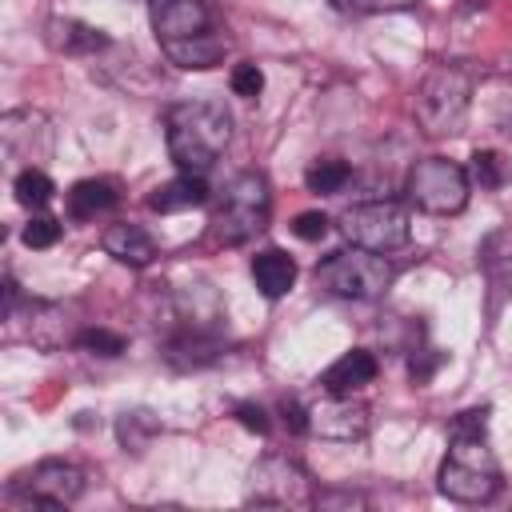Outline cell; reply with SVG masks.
Returning <instances> with one entry per match:
<instances>
[{
	"label": "cell",
	"instance_id": "6da1fadb",
	"mask_svg": "<svg viewBox=\"0 0 512 512\" xmlns=\"http://www.w3.org/2000/svg\"><path fill=\"white\" fill-rule=\"evenodd\" d=\"M164 140H168V156L176 160L180 172L204 176L232 140V116L216 100H184V104L168 108Z\"/></svg>",
	"mask_w": 512,
	"mask_h": 512
},
{
	"label": "cell",
	"instance_id": "7a4b0ae2",
	"mask_svg": "<svg viewBox=\"0 0 512 512\" xmlns=\"http://www.w3.org/2000/svg\"><path fill=\"white\" fill-rule=\"evenodd\" d=\"M440 492L456 504H488L500 492V464L484 436H448Z\"/></svg>",
	"mask_w": 512,
	"mask_h": 512
},
{
	"label": "cell",
	"instance_id": "3957f363",
	"mask_svg": "<svg viewBox=\"0 0 512 512\" xmlns=\"http://www.w3.org/2000/svg\"><path fill=\"white\" fill-rule=\"evenodd\" d=\"M472 80L456 64H436L416 88V120L428 136H456L468 124Z\"/></svg>",
	"mask_w": 512,
	"mask_h": 512
},
{
	"label": "cell",
	"instance_id": "277c9868",
	"mask_svg": "<svg viewBox=\"0 0 512 512\" xmlns=\"http://www.w3.org/2000/svg\"><path fill=\"white\" fill-rule=\"evenodd\" d=\"M268 216H272L268 180L260 172H240L232 176V184L224 188V200L212 212V236L228 248L248 244L268 228Z\"/></svg>",
	"mask_w": 512,
	"mask_h": 512
},
{
	"label": "cell",
	"instance_id": "5b68a950",
	"mask_svg": "<svg viewBox=\"0 0 512 512\" xmlns=\"http://www.w3.org/2000/svg\"><path fill=\"white\" fill-rule=\"evenodd\" d=\"M316 284L340 300H376L392 284V264L384 260V252L348 244L316 268Z\"/></svg>",
	"mask_w": 512,
	"mask_h": 512
},
{
	"label": "cell",
	"instance_id": "8992f818",
	"mask_svg": "<svg viewBox=\"0 0 512 512\" xmlns=\"http://www.w3.org/2000/svg\"><path fill=\"white\" fill-rule=\"evenodd\" d=\"M404 192L416 208L432 212V216H452L468 204V192H472V180H468V168H460L456 160L448 156H424L408 168V180H404Z\"/></svg>",
	"mask_w": 512,
	"mask_h": 512
},
{
	"label": "cell",
	"instance_id": "52a82bcc",
	"mask_svg": "<svg viewBox=\"0 0 512 512\" xmlns=\"http://www.w3.org/2000/svg\"><path fill=\"white\" fill-rule=\"evenodd\" d=\"M340 232L356 248L392 252V248L408 244L412 220H408V208L396 204V200H368V204H356L340 216Z\"/></svg>",
	"mask_w": 512,
	"mask_h": 512
},
{
	"label": "cell",
	"instance_id": "ba28073f",
	"mask_svg": "<svg viewBox=\"0 0 512 512\" xmlns=\"http://www.w3.org/2000/svg\"><path fill=\"white\" fill-rule=\"evenodd\" d=\"M84 488H88V472L80 464H72V460H40L28 472H20L8 492L28 500V504H36V508H68V504H76L84 496Z\"/></svg>",
	"mask_w": 512,
	"mask_h": 512
},
{
	"label": "cell",
	"instance_id": "9c48e42d",
	"mask_svg": "<svg viewBox=\"0 0 512 512\" xmlns=\"http://www.w3.org/2000/svg\"><path fill=\"white\" fill-rule=\"evenodd\" d=\"M248 500L272 504V508H304L312 504V480L308 472L288 456H260L248 472Z\"/></svg>",
	"mask_w": 512,
	"mask_h": 512
},
{
	"label": "cell",
	"instance_id": "30bf717a",
	"mask_svg": "<svg viewBox=\"0 0 512 512\" xmlns=\"http://www.w3.org/2000/svg\"><path fill=\"white\" fill-rule=\"evenodd\" d=\"M368 408L356 404L352 396H336L328 392V400L312 404L308 408V432L320 436V440H332V444H352V440H364L368 436Z\"/></svg>",
	"mask_w": 512,
	"mask_h": 512
},
{
	"label": "cell",
	"instance_id": "8fae6325",
	"mask_svg": "<svg viewBox=\"0 0 512 512\" xmlns=\"http://www.w3.org/2000/svg\"><path fill=\"white\" fill-rule=\"evenodd\" d=\"M148 8H152V28H156V40L160 44L212 32V8H208V0H148Z\"/></svg>",
	"mask_w": 512,
	"mask_h": 512
},
{
	"label": "cell",
	"instance_id": "7c38bea8",
	"mask_svg": "<svg viewBox=\"0 0 512 512\" xmlns=\"http://www.w3.org/2000/svg\"><path fill=\"white\" fill-rule=\"evenodd\" d=\"M376 372H380L376 356H372L368 348H352V352L336 356V360L320 372V388H324V392H336V396H352L356 388L372 384Z\"/></svg>",
	"mask_w": 512,
	"mask_h": 512
},
{
	"label": "cell",
	"instance_id": "4fadbf2b",
	"mask_svg": "<svg viewBox=\"0 0 512 512\" xmlns=\"http://www.w3.org/2000/svg\"><path fill=\"white\" fill-rule=\"evenodd\" d=\"M44 36H48V44H52L56 52H64V56H92V52L108 48L104 28L84 24V20H76V16H52V20L44 24Z\"/></svg>",
	"mask_w": 512,
	"mask_h": 512
},
{
	"label": "cell",
	"instance_id": "5bb4252c",
	"mask_svg": "<svg viewBox=\"0 0 512 512\" xmlns=\"http://www.w3.org/2000/svg\"><path fill=\"white\" fill-rule=\"evenodd\" d=\"M100 248L128 268H148L156 260V240L136 224H108L100 236Z\"/></svg>",
	"mask_w": 512,
	"mask_h": 512
},
{
	"label": "cell",
	"instance_id": "9a60e30c",
	"mask_svg": "<svg viewBox=\"0 0 512 512\" xmlns=\"http://www.w3.org/2000/svg\"><path fill=\"white\" fill-rule=\"evenodd\" d=\"M160 48H164V56H168L172 64L204 72V68H216V64L224 60V52H228V36H216V32H200V36H188V40H172V44H160Z\"/></svg>",
	"mask_w": 512,
	"mask_h": 512
},
{
	"label": "cell",
	"instance_id": "2e32d148",
	"mask_svg": "<svg viewBox=\"0 0 512 512\" xmlns=\"http://www.w3.org/2000/svg\"><path fill=\"white\" fill-rule=\"evenodd\" d=\"M252 280H256L260 296L280 300L296 284V260L284 248H264V252L252 256Z\"/></svg>",
	"mask_w": 512,
	"mask_h": 512
},
{
	"label": "cell",
	"instance_id": "e0dca14e",
	"mask_svg": "<svg viewBox=\"0 0 512 512\" xmlns=\"http://www.w3.org/2000/svg\"><path fill=\"white\" fill-rule=\"evenodd\" d=\"M204 200H208L204 176L180 172V176H172L168 184H160V188L148 196V208H152V212H188V208H200Z\"/></svg>",
	"mask_w": 512,
	"mask_h": 512
},
{
	"label": "cell",
	"instance_id": "ac0fdd59",
	"mask_svg": "<svg viewBox=\"0 0 512 512\" xmlns=\"http://www.w3.org/2000/svg\"><path fill=\"white\" fill-rule=\"evenodd\" d=\"M116 184L112 180H76L68 188V216L72 220H92L116 204Z\"/></svg>",
	"mask_w": 512,
	"mask_h": 512
},
{
	"label": "cell",
	"instance_id": "d6986e66",
	"mask_svg": "<svg viewBox=\"0 0 512 512\" xmlns=\"http://www.w3.org/2000/svg\"><path fill=\"white\" fill-rule=\"evenodd\" d=\"M156 436H160V420H156L148 408H132V412H124V416L116 420V440H120V448L132 452V456H140Z\"/></svg>",
	"mask_w": 512,
	"mask_h": 512
},
{
	"label": "cell",
	"instance_id": "ffe728a7",
	"mask_svg": "<svg viewBox=\"0 0 512 512\" xmlns=\"http://www.w3.org/2000/svg\"><path fill=\"white\" fill-rule=\"evenodd\" d=\"M216 340L212 336H204V332H184L180 340H172L168 344V360L176 364V368H204V364H212L216 360Z\"/></svg>",
	"mask_w": 512,
	"mask_h": 512
},
{
	"label": "cell",
	"instance_id": "44dd1931",
	"mask_svg": "<svg viewBox=\"0 0 512 512\" xmlns=\"http://www.w3.org/2000/svg\"><path fill=\"white\" fill-rule=\"evenodd\" d=\"M348 176H352V168H348L344 160H336V156H316V160L304 168V184H308V192H316V196L340 192V188L348 184Z\"/></svg>",
	"mask_w": 512,
	"mask_h": 512
},
{
	"label": "cell",
	"instance_id": "7402d4cb",
	"mask_svg": "<svg viewBox=\"0 0 512 512\" xmlns=\"http://www.w3.org/2000/svg\"><path fill=\"white\" fill-rule=\"evenodd\" d=\"M12 188H16V200H20L24 208H32V212L48 208V204H52V196H56V184H52V176H48V172H40L36 164L20 168Z\"/></svg>",
	"mask_w": 512,
	"mask_h": 512
},
{
	"label": "cell",
	"instance_id": "603a6c76",
	"mask_svg": "<svg viewBox=\"0 0 512 512\" xmlns=\"http://www.w3.org/2000/svg\"><path fill=\"white\" fill-rule=\"evenodd\" d=\"M508 176H512V172H508V160H504L500 152H492V148H480V152L472 156V164H468V180L480 184V188H488V192L504 188Z\"/></svg>",
	"mask_w": 512,
	"mask_h": 512
},
{
	"label": "cell",
	"instance_id": "cb8c5ba5",
	"mask_svg": "<svg viewBox=\"0 0 512 512\" xmlns=\"http://www.w3.org/2000/svg\"><path fill=\"white\" fill-rule=\"evenodd\" d=\"M76 348H84L92 356H120L124 352V336L108 332V328H84V332H76Z\"/></svg>",
	"mask_w": 512,
	"mask_h": 512
},
{
	"label": "cell",
	"instance_id": "d4e9b609",
	"mask_svg": "<svg viewBox=\"0 0 512 512\" xmlns=\"http://www.w3.org/2000/svg\"><path fill=\"white\" fill-rule=\"evenodd\" d=\"M60 232H64L60 220H52V216H32V220L20 228V240H24L28 248H52V244L60 240Z\"/></svg>",
	"mask_w": 512,
	"mask_h": 512
},
{
	"label": "cell",
	"instance_id": "484cf974",
	"mask_svg": "<svg viewBox=\"0 0 512 512\" xmlns=\"http://www.w3.org/2000/svg\"><path fill=\"white\" fill-rule=\"evenodd\" d=\"M232 92L244 96V100H256V96L264 92V72H260V64L240 60V64L232 68Z\"/></svg>",
	"mask_w": 512,
	"mask_h": 512
},
{
	"label": "cell",
	"instance_id": "4316f807",
	"mask_svg": "<svg viewBox=\"0 0 512 512\" xmlns=\"http://www.w3.org/2000/svg\"><path fill=\"white\" fill-rule=\"evenodd\" d=\"M292 232H296L300 240L316 244V240L328 236V216H324V212H300V216L292 220Z\"/></svg>",
	"mask_w": 512,
	"mask_h": 512
},
{
	"label": "cell",
	"instance_id": "83f0119b",
	"mask_svg": "<svg viewBox=\"0 0 512 512\" xmlns=\"http://www.w3.org/2000/svg\"><path fill=\"white\" fill-rule=\"evenodd\" d=\"M448 436H488V408H468L452 420Z\"/></svg>",
	"mask_w": 512,
	"mask_h": 512
},
{
	"label": "cell",
	"instance_id": "f1b7e54d",
	"mask_svg": "<svg viewBox=\"0 0 512 512\" xmlns=\"http://www.w3.org/2000/svg\"><path fill=\"white\" fill-rule=\"evenodd\" d=\"M236 420H240L248 432H256V436L268 432V412H264L260 404H236Z\"/></svg>",
	"mask_w": 512,
	"mask_h": 512
},
{
	"label": "cell",
	"instance_id": "f546056e",
	"mask_svg": "<svg viewBox=\"0 0 512 512\" xmlns=\"http://www.w3.org/2000/svg\"><path fill=\"white\" fill-rule=\"evenodd\" d=\"M436 364H440V356H428V348H424V352H416V356L408 360V372H412L416 384H428L432 372H436Z\"/></svg>",
	"mask_w": 512,
	"mask_h": 512
},
{
	"label": "cell",
	"instance_id": "4dcf8cb0",
	"mask_svg": "<svg viewBox=\"0 0 512 512\" xmlns=\"http://www.w3.org/2000/svg\"><path fill=\"white\" fill-rule=\"evenodd\" d=\"M328 4L340 12H364V8H384L388 0H328Z\"/></svg>",
	"mask_w": 512,
	"mask_h": 512
}]
</instances>
